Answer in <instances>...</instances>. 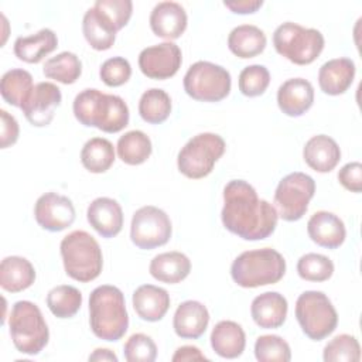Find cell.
I'll use <instances>...</instances> for the list:
<instances>
[{
  "instance_id": "cell-1",
  "label": "cell",
  "mask_w": 362,
  "mask_h": 362,
  "mask_svg": "<svg viewBox=\"0 0 362 362\" xmlns=\"http://www.w3.org/2000/svg\"><path fill=\"white\" fill-rule=\"evenodd\" d=\"M223 226L245 240L269 238L277 226V211L243 180H232L223 188Z\"/></svg>"
},
{
  "instance_id": "cell-2",
  "label": "cell",
  "mask_w": 362,
  "mask_h": 362,
  "mask_svg": "<svg viewBox=\"0 0 362 362\" xmlns=\"http://www.w3.org/2000/svg\"><path fill=\"white\" fill-rule=\"evenodd\" d=\"M76 120L88 127H96L105 133H117L129 124V107L117 95L103 93L98 89H83L74 99Z\"/></svg>"
},
{
  "instance_id": "cell-3",
  "label": "cell",
  "mask_w": 362,
  "mask_h": 362,
  "mask_svg": "<svg viewBox=\"0 0 362 362\" xmlns=\"http://www.w3.org/2000/svg\"><path fill=\"white\" fill-rule=\"evenodd\" d=\"M89 325L103 341H119L129 328L123 293L109 284L96 287L89 296Z\"/></svg>"
},
{
  "instance_id": "cell-4",
  "label": "cell",
  "mask_w": 362,
  "mask_h": 362,
  "mask_svg": "<svg viewBox=\"0 0 362 362\" xmlns=\"http://www.w3.org/2000/svg\"><path fill=\"white\" fill-rule=\"evenodd\" d=\"M284 273L286 260L272 247L243 252L230 266L233 281L245 288L274 284L283 279Z\"/></svg>"
},
{
  "instance_id": "cell-5",
  "label": "cell",
  "mask_w": 362,
  "mask_h": 362,
  "mask_svg": "<svg viewBox=\"0 0 362 362\" xmlns=\"http://www.w3.org/2000/svg\"><path fill=\"white\" fill-rule=\"evenodd\" d=\"M65 273L81 283L95 280L103 267V256L96 239L85 230H74L61 240Z\"/></svg>"
},
{
  "instance_id": "cell-6",
  "label": "cell",
  "mask_w": 362,
  "mask_h": 362,
  "mask_svg": "<svg viewBox=\"0 0 362 362\" xmlns=\"http://www.w3.org/2000/svg\"><path fill=\"white\" fill-rule=\"evenodd\" d=\"M10 335L16 349L27 355H38L49 339L47 322L41 310L31 301L14 303L8 317Z\"/></svg>"
},
{
  "instance_id": "cell-7",
  "label": "cell",
  "mask_w": 362,
  "mask_h": 362,
  "mask_svg": "<svg viewBox=\"0 0 362 362\" xmlns=\"http://www.w3.org/2000/svg\"><path fill=\"white\" fill-rule=\"evenodd\" d=\"M276 51L297 65L314 62L324 49V35L315 28H305L297 23L286 21L273 33Z\"/></svg>"
},
{
  "instance_id": "cell-8",
  "label": "cell",
  "mask_w": 362,
  "mask_h": 362,
  "mask_svg": "<svg viewBox=\"0 0 362 362\" xmlns=\"http://www.w3.org/2000/svg\"><path fill=\"white\" fill-rule=\"evenodd\" d=\"M296 318L301 331L313 341L331 335L338 324V314L331 300L315 290L304 291L296 301Z\"/></svg>"
},
{
  "instance_id": "cell-9",
  "label": "cell",
  "mask_w": 362,
  "mask_h": 362,
  "mask_svg": "<svg viewBox=\"0 0 362 362\" xmlns=\"http://www.w3.org/2000/svg\"><path fill=\"white\" fill-rule=\"evenodd\" d=\"M225 140L215 133H199L180 150L177 165L182 175L199 180L211 174L215 163L225 153Z\"/></svg>"
},
{
  "instance_id": "cell-10",
  "label": "cell",
  "mask_w": 362,
  "mask_h": 362,
  "mask_svg": "<svg viewBox=\"0 0 362 362\" xmlns=\"http://www.w3.org/2000/svg\"><path fill=\"white\" fill-rule=\"evenodd\" d=\"M230 86V74L209 61H197L184 76V90L199 102H219L229 95Z\"/></svg>"
},
{
  "instance_id": "cell-11",
  "label": "cell",
  "mask_w": 362,
  "mask_h": 362,
  "mask_svg": "<svg viewBox=\"0 0 362 362\" xmlns=\"http://www.w3.org/2000/svg\"><path fill=\"white\" fill-rule=\"evenodd\" d=\"M315 192V181L305 173H291L280 180L274 204L277 215L287 222L298 221L308 209V204Z\"/></svg>"
},
{
  "instance_id": "cell-12",
  "label": "cell",
  "mask_w": 362,
  "mask_h": 362,
  "mask_svg": "<svg viewBox=\"0 0 362 362\" xmlns=\"http://www.w3.org/2000/svg\"><path fill=\"white\" fill-rule=\"evenodd\" d=\"M171 232L168 215L157 206L146 205L133 214L130 239L139 249L150 250L165 245L171 238Z\"/></svg>"
},
{
  "instance_id": "cell-13",
  "label": "cell",
  "mask_w": 362,
  "mask_h": 362,
  "mask_svg": "<svg viewBox=\"0 0 362 362\" xmlns=\"http://www.w3.org/2000/svg\"><path fill=\"white\" fill-rule=\"evenodd\" d=\"M182 62L181 49L177 44L165 41L144 48L139 55L140 71L151 79L164 81L174 76Z\"/></svg>"
},
{
  "instance_id": "cell-14",
  "label": "cell",
  "mask_w": 362,
  "mask_h": 362,
  "mask_svg": "<svg viewBox=\"0 0 362 362\" xmlns=\"http://www.w3.org/2000/svg\"><path fill=\"white\" fill-rule=\"evenodd\" d=\"M37 223L49 232H59L69 228L75 221V206L72 201L57 192H45L34 206Z\"/></svg>"
},
{
  "instance_id": "cell-15",
  "label": "cell",
  "mask_w": 362,
  "mask_h": 362,
  "mask_svg": "<svg viewBox=\"0 0 362 362\" xmlns=\"http://www.w3.org/2000/svg\"><path fill=\"white\" fill-rule=\"evenodd\" d=\"M61 89L52 82H38L21 105L25 119L37 127L48 126L54 119L55 109L61 105Z\"/></svg>"
},
{
  "instance_id": "cell-16",
  "label": "cell",
  "mask_w": 362,
  "mask_h": 362,
  "mask_svg": "<svg viewBox=\"0 0 362 362\" xmlns=\"http://www.w3.org/2000/svg\"><path fill=\"white\" fill-rule=\"evenodd\" d=\"M188 17L184 7L175 1H161L150 14L151 31L165 40H177L187 28Z\"/></svg>"
},
{
  "instance_id": "cell-17",
  "label": "cell",
  "mask_w": 362,
  "mask_h": 362,
  "mask_svg": "<svg viewBox=\"0 0 362 362\" xmlns=\"http://www.w3.org/2000/svg\"><path fill=\"white\" fill-rule=\"evenodd\" d=\"M86 218L102 238H113L123 228V211L113 198L99 197L93 199L88 206Z\"/></svg>"
},
{
  "instance_id": "cell-18",
  "label": "cell",
  "mask_w": 362,
  "mask_h": 362,
  "mask_svg": "<svg viewBox=\"0 0 362 362\" xmlns=\"http://www.w3.org/2000/svg\"><path fill=\"white\" fill-rule=\"evenodd\" d=\"M314 102V88L303 78H291L283 82L277 90V105L280 110L291 117L304 115Z\"/></svg>"
},
{
  "instance_id": "cell-19",
  "label": "cell",
  "mask_w": 362,
  "mask_h": 362,
  "mask_svg": "<svg viewBox=\"0 0 362 362\" xmlns=\"http://www.w3.org/2000/svg\"><path fill=\"white\" fill-rule=\"evenodd\" d=\"M307 232L314 243L327 249L339 247L346 236L342 219L328 211L315 212L307 222Z\"/></svg>"
},
{
  "instance_id": "cell-20",
  "label": "cell",
  "mask_w": 362,
  "mask_h": 362,
  "mask_svg": "<svg viewBox=\"0 0 362 362\" xmlns=\"http://www.w3.org/2000/svg\"><path fill=\"white\" fill-rule=\"evenodd\" d=\"M288 304L283 294L277 291H266L253 298L250 314L256 325L264 329L279 328L284 324Z\"/></svg>"
},
{
  "instance_id": "cell-21",
  "label": "cell",
  "mask_w": 362,
  "mask_h": 362,
  "mask_svg": "<svg viewBox=\"0 0 362 362\" xmlns=\"http://www.w3.org/2000/svg\"><path fill=\"white\" fill-rule=\"evenodd\" d=\"M209 322V313L206 307L195 300L181 303L174 314L173 327L175 334L184 339L199 338Z\"/></svg>"
},
{
  "instance_id": "cell-22",
  "label": "cell",
  "mask_w": 362,
  "mask_h": 362,
  "mask_svg": "<svg viewBox=\"0 0 362 362\" xmlns=\"http://www.w3.org/2000/svg\"><path fill=\"white\" fill-rule=\"evenodd\" d=\"M355 78V64L349 58L329 59L321 65L318 83L324 93L337 96L345 93Z\"/></svg>"
},
{
  "instance_id": "cell-23",
  "label": "cell",
  "mask_w": 362,
  "mask_h": 362,
  "mask_svg": "<svg viewBox=\"0 0 362 362\" xmlns=\"http://www.w3.org/2000/svg\"><path fill=\"white\" fill-rule=\"evenodd\" d=\"M132 301L137 315L148 322L160 321L170 308V294L167 290L153 284L137 287Z\"/></svg>"
},
{
  "instance_id": "cell-24",
  "label": "cell",
  "mask_w": 362,
  "mask_h": 362,
  "mask_svg": "<svg viewBox=\"0 0 362 362\" xmlns=\"http://www.w3.org/2000/svg\"><path fill=\"white\" fill-rule=\"evenodd\" d=\"M304 161L318 173H329L341 160V150L337 141L327 134L313 136L303 150Z\"/></svg>"
},
{
  "instance_id": "cell-25",
  "label": "cell",
  "mask_w": 362,
  "mask_h": 362,
  "mask_svg": "<svg viewBox=\"0 0 362 362\" xmlns=\"http://www.w3.org/2000/svg\"><path fill=\"white\" fill-rule=\"evenodd\" d=\"M211 346L222 358L233 359L243 354L246 337L243 328L229 320L219 321L211 332Z\"/></svg>"
},
{
  "instance_id": "cell-26",
  "label": "cell",
  "mask_w": 362,
  "mask_h": 362,
  "mask_svg": "<svg viewBox=\"0 0 362 362\" xmlns=\"http://www.w3.org/2000/svg\"><path fill=\"white\" fill-rule=\"evenodd\" d=\"M35 281V269L21 256H8L0 264V286L8 293H20Z\"/></svg>"
},
{
  "instance_id": "cell-27",
  "label": "cell",
  "mask_w": 362,
  "mask_h": 362,
  "mask_svg": "<svg viewBox=\"0 0 362 362\" xmlns=\"http://www.w3.org/2000/svg\"><path fill=\"white\" fill-rule=\"evenodd\" d=\"M58 47L57 34L49 28H42L28 37H18L14 41V54L20 61L38 64L45 55Z\"/></svg>"
},
{
  "instance_id": "cell-28",
  "label": "cell",
  "mask_w": 362,
  "mask_h": 362,
  "mask_svg": "<svg viewBox=\"0 0 362 362\" xmlns=\"http://www.w3.org/2000/svg\"><path fill=\"white\" fill-rule=\"evenodd\" d=\"M148 270L156 280L167 284H175L189 274L191 262L181 252H165L153 257Z\"/></svg>"
},
{
  "instance_id": "cell-29",
  "label": "cell",
  "mask_w": 362,
  "mask_h": 362,
  "mask_svg": "<svg viewBox=\"0 0 362 362\" xmlns=\"http://www.w3.org/2000/svg\"><path fill=\"white\" fill-rule=\"evenodd\" d=\"M264 33L252 24H242L235 27L228 37V47L232 54L239 58H253L262 54L266 48Z\"/></svg>"
},
{
  "instance_id": "cell-30",
  "label": "cell",
  "mask_w": 362,
  "mask_h": 362,
  "mask_svg": "<svg viewBox=\"0 0 362 362\" xmlns=\"http://www.w3.org/2000/svg\"><path fill=\"white\" fill-rule=\"evenodd\" d=\"M81 163L93 174L107 171L115 163L113 144L103 137H93L88 140L81 150Z\"/></svg>"
},
{
  "instance_id": "cell-31",
  "label": "cell",
  "mask_w": 362,
  "mask_h": 362,
  "mask_svg": "<svg viewBox=\"0 0 362 362\" xmlns=\"http://www.w3.org/2000/svg\"><path fill=\"white\" fill-rule=\"evenodd\" d=\"M82 31L88 44L96 51L109 49L116 40V31L93 7L88 8L83 16Z\"/></svg>"
},
{
  "instance_id": "cell-32",
  "label": "cell",
  "mask_w": 362,
  "mask_h": 362,
  "mask_svg": "<svg viewBox=\"0 0 362 362\" xmlns=\"http://www.w3.org/2000/svg\"><path fill=\"white\" fill-rule=\"evenodd\" d=\"M119 158L129 165L143 164L151 154V140L141 130H130L117 140Z\"/></svg>"
},
{
  "instance_id": "cell-33",
  "label": "cell",
  "mask_w": 362,
  "mask_h": 362,
  "mask_svg": "<svg viewBox=\"0 0 362 362\" xmlns=\"http://www.w3.org/2000/svg\"><path fill=\"white\" fill-rule=\"evenodd\" d=\"M42 72L49 79L71 85L79 79L82 74V62L76 54L64 51L45 61Z\"/></svg>"
},
{
  "instance_id": "cell-34",
  "label": "cell",
  "mask_w": 362,
  "mask_h": 362,
  "mask_svg": "<svg viewBox=\"0 0 362 362\" xmlns=\"http://www.w3.org/2000/svg\"><path fill=\"white\" fill-rule=\"evenodd\" d=\"M33 88V76L25 69H10L1 76L0 81V93L3 99L8 105L17 107H21Z\"/></svg>"
},
{
  "instance_id": "cell-35",
  "label": "cell",
  "mask_w": 362,
  "mask_h": 362,
  "mask_svg": "<svg viewBox=\"0 0 362 362\" xmlns=\"http://www.w3.org/2000/svg\"><path fill=\"white\" fill-rule=\"evenodd\" d=\"M139 113L144 122L151 124L165 122L171 113V99L168 93L160 88L146 90L139 102Z\"/></svg>"
},
{
  "instance_id": "cell-36",
  "label": "cell",
  "mask_w": 362,
  "mask_h": 362,
  "mask_svg": "<svg viewBox=\"0 0 362 362\" xmlns=\"http://www.w3.org/2000/svg\"><path fill=\"white\" fill-rule=\"evenodd\" d=\"M47 305L55 317L71 318L82 305V293L74 286H57L48 291Z\"/></svg>"
},
{
  "instance_id": "cell-37",
  "label": "cell",
  "mask_w": 362,
  "mask_h": 362,
  "mask_svg": "<svg viewBox=\"0 0 362 362\" xmlns=\"http://www.w3.org/2000/svg\"><path fill=\"white\" fill-rule=\"evenodd\" d=\"M322 358L325 362H358L361 359L359 342L348 334L337 335L324 346Z\"/></svg>"
},
{
  "instance_id": "cell-38",
  "label": "cell",
  "mask_w": 362,
  "mask_h": 362,
  "mask_svg": "<svg viewBox=\"0 0 362 362\" xmlns=\"http://www.w3.org/2000/svg\"><path fill=\"white\" fill-rule=\"evenodd\" d=\"M297 273L307 281H325L334 273V263L324 255L307 253L298 259Z\"/></svg>"
},
{
  "instance_id": "cell-39",
  "label": "cell",
  "mask_w": 362,
  "mask_h": 362,
  "mask_svg": "<svg viewBox=\"0 0 362 362\" xmlns=\"http://www.w3.org/2000/svg\"><path fill=\"white\" fill-rule=\"evenodd\" d=\"M255 356L260 362H288L290 345L279 335H262L255 342Z\"/></svg>"
},
{
  "instance_id": "cell-40",
  "label": "cell",
  "mask_w": 362,
  "mask_h": 362,
  "mask_svg": "<svg viewBox=\"0 0 362 362\" xmlns=\"http://www.w3.org/2000/svg\"><path fill=\"white\" fill-rule=\"evenodd\" d=\"M93 8L117 33L129 23L133 13V3L130 0H98Z\"/></svg>"
},
{
  "instance_id": "cell-41",
  "label": "cell",
  "mask_w": 362,
  "mask_h": 362,
  "mask_svg": "<svg viewBox=\"0 0 362 362\" xmlns=\"http://www.w3.org/2000/svg\"><path fill=\"white\" fill-rule=\"evenodd\" d=\"M239 90L247 98L260 96L270 83V74L264 65H249L239 74Z\"/></svg>"
},
{
  "instance_id": "cell-42",
  "label": "cell",
  "mask_w": 362,
  "mask_h": 362,
  "mask_svg": "<svg viewBox=\"0 0 362 362\" xmlns=\"http://www.w3.org/2000/svg\"><path fill=\"white\" fill-rule=\"evenodd\" d=\"M123 354L127 362H153L157 358V346L146 334H133L124 344Z\"/></svg>"
},
{
  "instance_id": "cell-43",
  "label": "cell",
  "mask_w": 362,
  "mask_h": 362,
  "mask_svg": "<svg viewBox=\"0 0 362 362\" xmlns=\"http://www.w3.org/2000/svg\"><path fill=\"white\" fill-rule=\"evenodd\" d=\"M99 76L107 86H122L132 76V66L123 57H113L106 59L99 71Z\"/></svg>"
},
{
  "instance_id": "cell-44",
  "label": "cell",
  "mask_w": 362,
  "mask_h": 362,
  "mask_svg": "<svg viewBox=\"0 0 362 362\" xmlns=\"http://www.w3.org/2000/svg\"><path fill=\"white\" fill-rule=\"evenodd\" d=\"M338 181L339 184L351 191V192H361L362 189V164L359 161H352L345 164L338 171Z\"/></svg>"
},
{
  "instance_id": "cell-45",
  "label": "cell",
  "mask_w": 362,
  "mask_h": 362,
  "mask_svg": "<svg viewBox=\"0 0 362 362\" xmlns=\"http://www.w3.org/2000/svg\"><path fill=\"white\" fill-rule=\"evenodd\" d=\"M0 117H1V133H0V146L1 148H7L10 146H13L17 139H18V123L16 120V117L13 115H10L6 110H0Z\"/></svg>"
},
{
  "instance_id": "cell-46",
  "label": "cell",
  "mask_w": 362,
  "mask_h": 362,
  "mask_svg": "<svg viewBox=\"0 0 362 362\" xmlns=\"http://www.w3.org/2000/svg\"><path fill=\"white\" fill-rule=\"evenodd\" d=\"M223 6L236 14H252L256 13L262 6V0H238V1H223Z\"/></svg>"
},
{
  "instance_id": "cell-47",
  "label": "cell",
  "mask_w": 362,
  "mask_h": 362,
  "mask_svg": "<svg viewBox=\"0 0 362 362\" xmlns=\"http://www.w3.org/2000/svg\"><path fill=\"white\" fill-rule=\"evenodd\" d=\"M171 359L177 362V361H206L208 358L197 346L184 345L175 351Z\"/></svg>"
},
{
  "instance_id": "cell-48",
  "label": "cell",
  "mask_w": 362,
  "mask_h": 362,
  "mask_svg": "<svg viewBox=\"0 0 362 362\" xmlns=\"http://www.w3.org/2000/svg\"><path fill=\"white\" fill-rule=\"evenodd\" d=\"M89 361H102V362H117V356L115 352L106 348H98L89 355Z\"/></svg>"
}]
</instances>
